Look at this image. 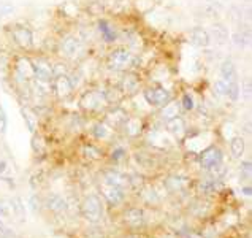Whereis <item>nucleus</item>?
Masks as SVG:
<instances>
[{
    "label": "nucleus",
    "mask_w": 252,
    "mask_h": 238,
    "mask_svg": "<svg viewBox=\"0 0 252 238\" xmlns=\"http://www.w3.org/2000/svg\"><path fill=\"white\" fill-rule=\"evenodd\" d=\"M106 99L103 96L102 91H86L81 99H80V106L83 108L84 111L88 113H97V111H102L103 108L106 106Z\"/></svg>",
    "instance_id": "obj_1"
},
{
    "label": "nucleus",
    "mask_w": 252,
    "mask_h": 238,
    "mask_svg": "<svg viewBox=\"0 0 252 238\" xmlns=\"http://www.w3.org/2000/svg\"><path fill=\"white\" fill-rule=\"evenodd\" d=\"M135 62V56L128 51V49L124 48H119V49H114V51L108 56V68H111L114 71H122V70H127L128 67H132Z\"/></svg>",
    "instance_id": "obj_2"
},
{
    "label": "nucleus",
    "mask_w": 252,
    "mask_h": 238,
    "mask_svg": "<svg viewBox=\"0 0 252 238\" xmlns=\"http://www.w3.org/2000/svg\"><path fill=\"white\" fill-rule=\"evenodd\" d=\"M83 49H84L83 40L73 37V35H68V37L62 38L59 45V51L62 53L63 57H67V59H76V57H80L83 54Z\"/></svg>",
    "instance_id": "obj_3"
},
{
    "label": "nucleus",
    "mask_w": 252,
    "mask_h": 238,
    "mask_svg": "<svg viewBox=\"0 0 252 238\" xmlns=\"http://www.w3.org/2000/svg\"><path fill=\"white\" fill-rule=\"evenodd\" d=\"M143 96H145V100L151 106H156V108H162V106H165L171 100L170 91L163 89V88H159V86H154V88L145 89Z\"/></svg>",
    "instance_id": "obj_4"
},
{
    "label": "nucleus",
    "mask_w": 252,
    "mask_h": 238,
    "mask_svg": "<svg viewBox=\"0 0 252 238\" xmlns=\"http://www.w3.org/2000/svg\"><path fill=\"white\" fill-rule=\"evenodd\" d=\"M83 216L89 222H98L102 218V204L97 196H88L83 202Z\"/></svg>",
    "instance_id": "obj_5"
},
{
    "label": "nucleus",
    "mask_w": 252,
    "mask_h": 238,
    "mask_svg": "<svg viewBox=\"0 0 252 238\" xmlns=\"http://www.w3.org/2000/svg\"><path fill=\"white\" fill-rule=\"evenodd\" d=\"M11 38L23 49H29L33 46V34L27 26L16 24L14 27H11Z\"/></svg>",
    "instance_id": "obj_6"
},
{
    "label": "nucleus",
    "mask_w": 252,
    "mask_h": 238,
    "mask_svg": "<svg viewBox=\"0 0 252 238\" xmlns=\"http://www.w3.org/2000/svg\"><path fill=\"white\" fill-rule=\"evenodd\" d=\"M14 75H16L18 83L27 84L31 79H33V67L32 61L29 57H19L14 64Z\"/></svg>",
    "instance_id": "obj_7"
},
{
    "label": "nucleus",
    "mask_w": 252,
    "mask_h": 238,
    "mask_svg": "<svg viewBox=\"0 0 252 238\" xmlns=\"http://www.w3.org/2000/svg\"><path fill=\"white\" fill-rule=\"evenodd\" d=\"M222 159H224L222 151L218 146H210V148H205L200 153V165L208 170V169L214 167V165L220 164Z\"/></svg>",
    "instance_id": "obj_8"
},
{
    "label": "nucleus",
    "mask_w": 252,
    "mask_h": 238,
    "mask_svg": "<svg viewBox=\"0 0 252 238\" xmlns=\"http://www.w3.org/2000/svg\"><path fill=\"white\" fill-rule=\"evenodd\" d=\"M33 67V79H40V81H51L53 79V66L46 59H33L32 61Z\"/></svg>",
    "instance_id": "obj_9"
},
{
    "label": "nucleus",
    "mask_w": 252,
    "mask_h": 238,
    "mask_svg": "<svg viewBox=\"0 0 252 238\" xmlns=\"http://www.w3.org/2000/svg\"><path fill=\"white\" fill-rule=\"evenodd\" d=\"M73 84H71L68 75H59L54 76V91L59 99H65L68 97L71 92H73Z\"/></svg>",
    "instance_id": "obj_10"
},
{
    "label": "nucleus",
    "mask_w": 252,
    "mask_h": 238,
    "mask_svg": "<svg viewBox=\"0 0 252 238\" xmlns=\"http://www.w3.org/2000/svg\"><path fill=\"white\" fill-rule=\"evenodd\" d=\"M103 181H105V184L118 186V187H122V189H126V187L130 186L128 176L121 171H116V170H106L103 173Z\"/></svg>",
    "instance_id": "obj_11"
},
{
    "label": "nucleus",
    "mask_w": 252,
    "mask_h": 238,
    "mask_svg": "<svg viewBox=\"0 0 252 238\" xmlns=\"http://www.w3.org/2000/svg\"><path fill=\"white\" fill-rule=\"evenodd\" d=\"M220 76H222V81L224 83H233V81H238V73H236V67L233 61L227 57V59L220 64Z\"/></svg>",
    "instance_id": "obj_12"
},
{
    "label": "nucleus",
    "mask_w": 252,
    "mask_h": 238,
    "mask_svg": "<svg viewBox=\"0 0 252 238\" xmlns=\"http://www.w3.org/2000/svg\"><path fill=\"white\" fill-rule=\"evenodd\" d=\"M190 41L198 48H206L211 43L210 32L203 27H193L190 32Z\"/></svg>",
    "instance_id": "obj_13"
},
{
    "label": "nucleus",
    "mask_w": 252,
    "mask_h": 238,
    "mask_svg": "<svg viewBox=\"0 0 252 238\" xmlns=\"http://www.w3.org/2000/svg\"><path fill=\"white\" fill-rule=\"evenodd\" d=\"M45 204L53 213L61 214L63 211H67V202L62 196H59V194H48Z\"/></svg>",
    "instance_id": "obj_14"
},
{
    "label": "nucleus",
    "mask_w": 252,
    "mask_h": 238,
    "mask_svg": "<svg viewBox=\"0 0 252 238\" xmlns=\"http://www.w3.org/2000/svg\"><path fill=\"white\" fill-rule=\"evenodd\" d=\"M127 119H128V114L124 110H121V108H114V110H111L106 114L105 122L111 127H121V126H124V122Z\"/></svg>",
    "instance_id": "obj_15"
},
{
    "label": "nucleus",
    "mask_w": 252,
    "mask_h": 238,
    "mask_svg": "<svg viewBox=\"0 0 252 238\" xmlns=\"http://www.w3.org/2000/svg\"><path fill=\"white\" fill-rule=\"evenodd\" d=\"M103 194H105V199L110 202L111 205H118L124 200V189H122V187H118V186L105 184Z\"/></svg>",
    "instance_id": "obj_16"
},
{
    "label": "nucleus",
    "mask_w": 252,
    "mask_h": 238,
    "mask_svg": "<svg viewBox=\"0 0 252 238\" xmlns=\"http://www.w3.org/2000/svg\"><path fill=\"white\" fill-rule=\"evenodd\" d=\"M167 129L175 138H183L186 134V122L181 116H176L167 121Z\"/></svg>",
    "instance_id": "obj_17"
},
{
    "label": "nucleus",
    "mask_w": 252,
    "mask_h": 238,
    "mask_svg": "<svg viewBox=\"0 0 252 238\" xmlns=\"http://www.w3.org/2000/svg\"><path fill=\"white\" fill-rule=\"evenodd\" d=\"M140 89V79L136 78L135 75L128 73L122 78L121 81V91L126 92V94H135L136 91Z\"/></svg>",
    "instance_id": "obj_18"
},
{
    "label": "nucleus",
    "mask_w": 252,
    "mask_h": 238,
    "mask_svg": "<svg viewBox=\"0 0 252 238\" xmlns=\"http://www.w3.org/2000/svg\"><path fill=\"white\" fill-rule=\"evenodd\" d=\"M98 31L102 34V37L105 41L111 43V41H116L118 38V34H116V29H114L106 19H100L98 21Z\"/></svg>",
    "instance_id": "obj_19"
},
{
    "label": "nucleus",
    "mask_w": 252,
    "mask_h": 238,
    "mask_svg": "<svg viewBox=\"0 0 252 238\" xmlns=\"http://www.w3.org/2000/svg\"><path fill=\"white\" fill-rule=\"evenodd\" d=\"M210 37L214 38L218 45H225V43L228 41L230 35H228V31H227V27L224 24H214L213 29H211Z\"/></svg>",
    "instance_id": "obj_20"
},
{
    "label": "nucleus",
    "mask_w": 252,
    "mask_h": 238,
    "mask_svg": "<svg viewBox=\"0 0 252 238\" xmlns=\"http://www.w3.org/2000/svg\"><path fill=\"white\" fill-rule=\"evenodd\" d=\"M21 116L24 119V124L29 129V132L35 134V127H37V114H35L29 106H21Z\"/></svg>",
    "instance_id": "obj_21"
},
{
    "label": "nucleus",
    "mask_w": 252,
    "mask_h": 238,
    "mask_svg": "<svg viewBox=\"0 0 252 238\" xmlns=\"http://www.w3.org/2000/svg\"><path fill=\"white\" fill-rule=\"evenodd\" d=\"M176 116H181V102H170L162 106V118L163 119H173Z\"/></svg>",
    "instance_id": "obj_22"
},
{
    "label": "nucleus",
    "mask_w": 252,
    "mask_h": 238,
    "mask_svg": "<svg viewBox=\"0 0 252 238\" xmlns=\"http://www.w3.org/2000/svg\"><path fill=\"white\" fill-rule=\"evenodd\" d=\"M126 221L133 227H138L145 222V213L138 208H132V210L126 211Z\"/></svg>",
    "instance_id": "obj_23"
},
{
    "label": "nucleus",
    "mask_w": 252,
    "mask_h": 238,
    "mask_svg": "<svg viewBox=\"0 0 252 238\" xmlns=\"http://www.w3.org/2000/svg\"><path fill=\"white\" fill-rule=\"evenodd\" d=\"M244 149H246V141H244L243 136H233L232 141H230V151H232V156L235 159H241L244 154Z\"/></svg>",
    "instance_id": "obj_24"
},
{
    "label": "nucleus",
    "mask_w": 252,
    "mask_h": 238,
    "mask_svg": "<svg viewBox=\"0 0 252 238\" xmlns=\"http://www.w3.org/2000/svg\"><path fill=\"white\" fill-rule=\"evenodd\" d=\"M141 121L138 118H128L124 122V127H126V134L128 136H138L141 132Z\"/></svg>",
    "instance_id": "obj_25"
},
{
    "label": "nucleus",
    "mask_w": 252,
    "mask_h": 238,
    "mask_svg": "<svg viewBox=\"0 0 252 238\" xmlns=\"http://www.w3.org/2000/svg\"><path fill=\"white\" fill-rule=\"evenodd\" d=\"M10 208L19 221L26 219V205L23 204V200H21L19 197H14L10 200Z\"/></svg>",
    "instance_id": "obj_26"
},
{
    "label": "nucleus",
    "mask_w": 252,
    "mask_h": 238,
    "mask_svg": "<svg viewBox=\"0 0 252 238\" xmlns=\"http://www.w3.org/2000/svg\"><path fill=\"white\" fill-rule=\"evenodd\" d=\"M61 11L63 16L75 18V16H78V13H80V8H78V5L75 2H65L61 5Z\"/></svg>",
    "instance_id": "obj_27"
},
{
    "label": "nucleus",
    "mask_w": 252,
    "mask_h": 238,
    "mask_svg": "<svg viewBox=\"0 0 252 238\" xmlns=\"http://www.w3.org/2000/svg\"><path fill=\"white\" fill-rule=\"evenodd\" d=\"M240 94H241V89H240V83L238 81H233V83L227 84V96L225 97H228L232 102H238Z\"/></svg>",
    "instance_id": "obj_28"
},
{
    "label": "nucleus",
    "mask_w": 252,
    "mask_h": 238,
    "mask_svg": "<svg viewBox=\"0 0 252 238\" xmlns=\"http://www.w3.org/2000/svg\"><path fill=\"white\" fill-rule=\"evenodd\" d=\"M102 92H103V96H105L108 103H116L118 100L121 99V89L108 88V89H102Z\"/></svg>",
    "instance_id": "obj_29"
},
{
    "label": "nucleus",
    "mask_w": 252,
    "mask_h": 238,
    "mask_svg": "<svg viewBox=\"0 0 252 238\" xmlns=\"http://www.w3.org/2000/svg\"><path fill=\"white\" fill-rule=\"evenodd\" d=\"M14 10H16V6H14L11 2H8V0H2V2H0V19L10 16V14L14 13Z\"/></svg>",
    "instance_id": "obj_30"
},
{
    "label": "nucleus",
    "mask_w": 252,
    "mask_h": 238,
    "mask_svg": "<svg viewBox=\"0 0 252 238\" xmlns=\"http://www.w3.org/2000/svg\"><path fill=\"white\" fill-rule=\"evenodd\" d=\"M32 88L35 94H38V96H48V94L51 92L48 88V81H40V79H33Z\"/></svg>",
    "instance_id": "obj_31"
},
{
    "label": "nucleus",
    "mask_w": 252,
    "mask_h": 238,
    "mask_svg": "<svg viewBox=\"0 0 252 238\" xmlns=\"http://www.w3.org/2000/svg\"><path fill=\"white\" fill-rule=\"evenodd\" d=\"M83 153H84V156L86 157H89V159H100L102 157V153H100V149H97L95 146H92V145H86L84 148H83Z\"/></svg>",
    "instance_id": "obj_32"
},
{
    "label": "nucleus",
    "mask_w": 252,
    "mask_h": 238,
    "mask_svg": "<svg viewBox=\"0 0 252 238\" xmlns=\"http://www.w3.org/2000/svg\"><path fill=\"white\" fill-rule=\"evenodd\" d=\"M181 108L186 111H190L195 108V100L190 96V94H184L183 99H181Z\"/></svg>",
    "instance_id": "obj_33"
},
{
    "label": "nucleus",
    "mask_w": 252,
    "mask_h": 238,
    "mask_svg": "<svg viewBox=\"0 0 252 238\" xmlns=\"http://www.w3.org/2000/svg\"><path fill=\"white\" fill-rule=\"evenodd\" d=\"M233 43L238 48H244L246 46V43H248V40H249V34H244V32H236L235 35H233Z\"/></svg>",
    "instance_id": "obj_34"
},
{
    "label": "nucleus",
    "mask_w": 252,
    "mask_h": 238,
    "mask_svg": "<svg viewBox=\"0 0 252 238\" xmlns=\"http://www.w3.org/2000/svg\"><path fill=\"white\" fill-rule=\"evenodd\" d=\"M214 92H216V96L225 97L227 96V83H224L222 79H219V81L214 84Z\"/></svg>",
    "instance_id": "obj_35"
},
{
    "label": "nucleus",
    "mask_w": 252,
    "mask_h": 238,
    "mask_svg": "<svg viewBox=\"0 0 252 238\" xmlns=\"http://www.w3.org/2000/svg\"><path fill=\"white\" fill-rule=\"evenodd\" d=\"M6 126H8V118H6V111H5V108L0 105V135L5 134Z\"/></svg>",
    "instance_id": "obj_36"
},
{
    "label": "nucleus",
    "mask_w": 252,
    "mask_h": 238,
    "mask_svg": "<svg viewBox=\"0 0 252 238\" xmlns=\"http://www.w3.org/2000/svg\"><path fill=\"white\" fill-rule=\"evenodd\" d=\"M94 135H95L97 138H105V136L108 135L106 124H97L95 127H94Z\"/></svg>",
    "instance_id": "obj_37"
},
{
    "label": "nucleus",
    "mask_w": 252,
    "mask_h": 238,
    "mask_svg": "<svg viewBox=\"0 0 252 238\" xmlns=\"http://www.w3.org/2000/svg\"><path fill=\"white\" fill-rule=\"evenodd\" d=\"M216 189V183L213 179H205V181L200 183V191L201 192H213Z\"/></svg>",
    "instance_id": "obj_38"
},
{
    "label": "nucleus",
    "mask_w": 252,
    "mask_h": 238,
    "mask_svg": "<svg viewBox=\"0 0 252 238\" xmlns=\"http://www.w3.org/2000/svg\"><path fill=\"white\" fill-rule=\"evenodd\" d=\"M0 237H2V238H16L11 230L3 224L2 219H0Z\"/></svg>",
    "instance_id": "obj_39"
},
{
    "label": "nucleus",
    "mask_w": 252,
    "mask_h": 238,
    "mask_svg": "<svg viewBox=\"0 0 252 238\" xmlns=\"http://www.w3.org/2000/svg\"><path fill=\"white\" fill-rule=\"evenodd\" d=\"M0 216H3V218H10L11 216L10 204H5V202H2V200H0Z\"/></svg>",
    "instance_id": "obj_40"
},
{
    "label": "nucleus",
    "mask_w": 252,
    "mask_h": 238,
    "mask_svg": "<svg viewBox=\"0 0 252 238\" xmlns=\"http://www.w3.org/2000/svg\"><path fill=\"white\" fill-rule=\"evenodd\" d=\"M38 197L37 196H31V199H29V204H27V206L31 208L32 210V213H38Z\"/></svg>",
    "instance_id": "obj_41"
},
{
    "label": "nucleus",
    "mask_w": 252,
    "mask_h": 238,
    "mask_svg": "<svg viewBox=\"0 0 252 238\" xmlns=\"http://www.w3.org/2000/svg\"><path fill=\"white\" fill-rule=\"evenodd\" d=\"M68 78H70L71 84H73V88H76V86L81 83V73H80V71H73V75L68 76Z\"/></svg>",
    "instance_id": "obj_42"
},
{
    "label": "nucleus",
    "mask_w": 252,
    "mask_h": 238,
    "mask_svg": "<svg viewBox=\"0 0 252 238\" xmlns=\"http://www.w3.org/2000/svg\"><path fill=\"white\" fill-rule=\"evenodd\" d=\"M241 173H246V176L249 178L251 176V162L246 161V162H243L241 164Z\"/></svg>",
    "instance_id": "obj_43"
},
{
    "label": "nucleus",
    "mask_w": 252,
    "mask_h": 238,
    "mask_svg": "<svg viewBox=\"0 0 252 238\" xmlns=\"http://www.w3.org/2000/svg\"><path fill=\"white\" fill-rule=\"evenodd\" d=\"M124 154H126V153H124V149H122V148H118V149H114V151H113V159H116V161H118V159H121Z\"/></svg>",
    "instance_id": "obj_44"
},
{
    "label": "nucleus",
    "mask_w": 252,
    "mask_h": 238,
    "mask_svg": "<svg viewBox=\"0 0 252 238\" xmlns=\"http://www.w3.org/2000/svg\"><path fill=\"white\" fill-rule=\"evenodd\" d=\"M6 169H8V165H6L5 161H0V176L3 175V173L6 171Z\"/></svg>",
    "instance_id": "obj_45"
},
{
    "label": "nucleus",
    "mask_w": 252,
    "mask_h": 238,
    "mask_svg": "<svg viewBox=\"0 0 252 238\" xmlns=\"http://www.w3.org/2000/svg\"><path fill=\"white\" fill-rule=\"evenodd\" d=\"M243 192L246 194V196H251V194H252V192H251V187H244V189H243Z\"/></svg>",
    "instance_id": "obj_46"
}]
</instances>
